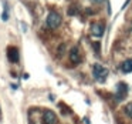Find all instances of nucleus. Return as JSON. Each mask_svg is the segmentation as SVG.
<instances>
[{
	"label": "nucleus",
	"mask_w": 132,
	"mask_h": 124,
	"mask_svg": "<svg viewBox=\"0 0 132 124\" xmlns=\"http://www.w3.org/2000/svg\"><path fill=\"white\" fill-rule=\"evenodd\" d=\"M61 16L58 14L57 12H51L48 16H47V26L50 27V29H57L58 26L61 24Z\"/></svg>",
	"instance_id": "obj_1"
},
{
	"label": "nucleus",
	"mask_w": 132,
	"mask_h": 124,
	"mask_svg": "<svg viewBox=\"0 0 132 124\" xmlns=\"http://www.w3.org/2000/svg\"><path fill=\"white\" fill-rule=\"evenodd\" d=\"M92 73H94V77L100 81H104L106 78V76H108V70H106L105 67H102L101 64H94Z\"/></svg>",
	"instance_id": "obj_2"
},
{
	"label": "nucleus",
	"mask_w": 132,
	"mask_h": 124,
	"mask_svg": "<svg viewBox=\"0 0 132 124\" xmlns=\"http://www.w3.org/2000/svg\"><path fill=\"white\" fill-rule=\"evenodd\" d=\"M7 57H9V60L12 63H17L19 59H20L17 47H9V50H7Z\"/></svg>",
	"instance_id": "obj_3"
},
{
	"label": "nucleus",
	"mask_w": 132,
	"mask_h": 124,
	"mask_svg": "<svg viewBox=\"0 0 132 124\" xmlns=\"http://www.w3.org/2000/svg\"><path fill=\"white\" fill-rule=\"evenodd\" d=\"M43 118H44V123L46 124H57V115H55L53 111H50V110L44 111Z\"/></svg>",
	"instance_id": "obj_4"
},
{
	"label": "nucleus",
	"mask_w": 132,
	"mask_h": 124,
	"mask_svg": "<svg viewBox=\"0 0 132 124\" xmlns=\"http://www.w3.org/2000/svg\"><path fill=\"white\" fill-rule=\"evenodd\" d=\"M91 32L94 36H97V37H101V36L104 34V24L101 23H94L91 27Z\"/></svg>",
	"instance_id": "obj_5"
},
{
	"label": "nucleus",
	"mask_w": 132,
	"mask_h": 124,
	"mask_svg": "<svg viewBox=\"0 0 132 124\" xmlns=\"http://www.w3.org/2000/svg\"><path fill=\"white\" fill-rule=\"evenodd\" d=\"M70 59L74 64H78L81 61V56H80V52H78L77 47H72L71 52H70Z\"/></svg>",
	"instance_id": "obj_6"
},
{
	"label": "nucleus",
	"mask_w": 132,
	"mask_h": 124,
	"mask_svg": "<svg viewBox=\"0 0 132 124\" xmlns=\"http://www.w3.org/2000/svg\"><path fill=\"white\" fill-rule=\"evenodd\" d=\"M121 70L123 73H131L132 71V59H128L125 60L122 64H121Z\"/></svg>",
	"instance_id": "obj_7"
},
{
	"label": "nucleus",
	"mask_w": 132,
	"mask_h": 124,
	"mask_svg": "<svg viewBox=\"0 0 132 124\" xmlns=\"http://www.w3.org/2000/svg\"><path fill=\"white\" fill-rule=\"evenodd\" d=\"M125 113H126L128 117L132 118V103H129V104H126V106H125Z\"/></svg>",
	"instance_id": "obj_8"
},
{
	"label": "nucleus",
	"mask_w": 132,
	"mask_h": 124,
	"mask_svg": "<svg viewBox=\"0 0 132 124\" xmlns=\"http://www.w3.org/2000/svg\"><path fill=\"white\" fill-rule=\"evenodd\" d=\"M2 19H3V20H7V19H9V14H7V9L4 10V13H3V16H2Z\"/></svg>",
	"instance_id": "obj_9"
},
{
	"label": "nucleus",
	"mask_w": 132,
	"mask_h": 124,
	"mask_svg": "<svg viewBox=\"0 0 132 124\" xmlns=\"http://www.w3.org/2000/svg\"><path fill=\"white\" fill-rule=\"evenodd\" d=\"M94 47H95V50H97V52H100V44H98V43H95Z\"/></svg>",
	"instance_id": "obj_10"
}]
</instances>
